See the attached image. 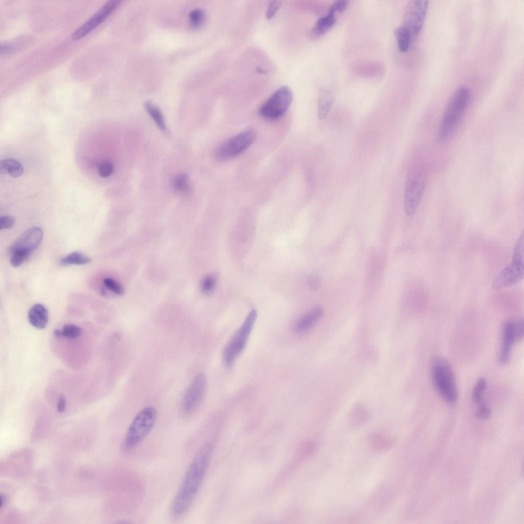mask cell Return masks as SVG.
<instances>
[{
	"instance_id": "ffe728a7",
	"label": "cell",
	"mask_w": 524,
	"mask_h": 524,
	"mask_svg": "<svg viewBox=\"0 0 524 524\" xmlns=\"http://www.w3.org/2000/svg\"><path fill=\"white\" fill-rule=\"evenodd\" d=\"M2 173L9 174L13 177H19L24 173L22 165L14 159H6L0 164Z\"/></svg>"
},
{
	"instance_id": "b9f144b4",
	"label": "cell",
	"mask_w": 524,
	"mask_h": 524,
	"mask_svg": "<svg viewBox=\"0 0 524 524\" xmlns=\"http://www.w3.org/2000/svg\"><path fill=\"white\" fill-rule=\"evenodd\" d=\"M54 334L57 337H62L61 330H56L54 332Z\"/></svg>"
},
{
	"instance_id": "8fae6325",
	"label": "cell",
	"mask_w": 524,
	"mask_h": 524,
	"mask_svg": "<svg viewBox=\"0 0 524 524\" xmlns=\"http://www.w3.org/2000/svg\"><path fill=\"white\" fill-rule=\"evenodd\" d=\"M121 3L118 0H111L107 3L73 33V38L79 40L94 30L118 8Z\"/></svg>"
},
{
	"instance_id": "484cf974",
	"label": "cell",
	"mask_w": 524,
	"mask_h": 524,
	"mask_svg": "<svg viewBox=\"0 0 524 524\" xmlns=\"http://www.w3.org/2000/svg\"><path fill=\"white\" fill-rule=\"evenodd\" d=\"M62 337L70 339H76L82 334V329L74 324H68L64 325L61 330Z\"/></svg>"
},
{
	"instance_id": "5bb4252c",
	"label": "cell",
	"mask_w": 524,
	"mask_h": 524,
	"mask_svg": "<svg viewBox=\"0 0 524 524\" xmlns=\"http://www.w3.org/2000/svg\"><path fill=\"white\" fill-rule=\"evenodd\" d=\"M515 323L512 321H507L504 325L503 343L499 353V362L506 364L510 359L512 346L516 341L515 330Z\"/></svg>"
},
{
	"instance_id": "e0dca14e",
	"label": "cell",
	"mask_w": 524,
	"mask_h": 524,
	"mask_svg": "<svg viewBox=\"0 0 524 524\" xmlns=\"http://www.w3.org/2000/svg\"><path fill=\"white\" fill-rule=\"evenodd\" d=\"M28 318L32 326L38 329H43L48 324L49 312L43 305L37 304L30 309Z\"/></svg>"
},
{
	"instance_id": "d6a6232c",
	"label": "cell",
	"mask_w": 524,
	"mask_h": 524,
	"mask_svg": "<svg viewBox=\"0 0 524 524\" xmlns=\"http://www.w3.org/2000/svg\"><path fill=\"white\" fill-rule=\"evenodd\" d=\"M98 171L100 175L103 178L109 177L113 172L114 167L113 164L107 161H102L98 166Z\"/></svg>"
},
{
	"instance_id": "8992f818",
	"label": "cell",
	"mask_w": 524,
	"mask_h": 524,
	"mask_svg": "<svg viewBox=\"0 0 524 524\" xmlns=\"http://www.w3.org/2000/svg\"><path fill=\"white\" fill-rule=\"evenodd\" d=\"M257 317V312L254 309L250 311L240 328L232 337L225 346L223 359L225 365H233L238 356L244 350L254 327Z\"/></svg>"
},
{
	"instance_id": "2e32d148",
	"label": "cell",
	"mask_w": 524,
	"mask_h": 524,
	"mask_svg": "<svg viewBox=\"0 0 524 524\" xmlns=\"http://www.w3.org/2000/svg\"><path fill=\"white\" fill-rule=\"evenodd\" d=\"M335 13L336 12L330 7L328 14L318 19L316 21L311 32V37L314 39H318L330 31L336 22Z\"/></svg>"
},
{
	"instance_id": "30bf717a",
	"label": "cell",
	"mask_w": 524,
	"mask_h": 524,
	"mask_svg": "<svg viewBox=\"0 0 524 524\" xmlns=\"http://www.w3.org/2000/svg\"><path fill=\"white\" fill-rule=\"evenodd\" d=\"M428 7L427 1H412L407 6L403 25L411 32L412 42L416 39L422 30Z\"/></svg>"
},
{
	"instance_id": "7c38bea8",
	"label": "cell",
	"mask_w": 524,
	"mask_h": 524,
	"mask_svg": "<svg viewBox=\"0 0 524 524\" xmlns=\"http://www.w3.org/2000/svg\"><path fill=\"white\" fill-rule=\"evenodd\" d=\"M523 264L512 261L507 266L494 280L492 287L494 290L511 287L520 282L523 278Z\"/></svg>"
},
{
	"instance_id": "4fadbf2b",
	"label": "cell",
	"mask_w": 524,
	"mask_h": 524,
	"mask_svg": "<svg viewBox=\"0 0 524 524\" xmlns=\"http://www.w3.org/2000/svg\"><path fill=\"white\" fill-rule=\"evenodd\" d=\"M43 232L40 227H33L27 230L14 242L10 248V253L24 250L32 254L40 244L43 238Z\"/></svg>"
},
{
	"instance_id": "e575fe53",
	"label": "cell",
	"mask_w": 524,
	"mask_h": 524,
	"mask_svg": "<svg viewBox=\"0 0 524 524\" xmlns=\"http://www.w3.org/2000/svg\"><path fill=\"white\" fill-rule=\"evenodd\" d=\"M491 414L490 409L486 405L482 404L478 408L475 416L480 419H487L491 417Z\"/></svg>"
},
{
	"instance_id": "603a6c76",
	"label": "cell",
	"mask_w": 524,
	"mask_h": 524,
	"mask_svg": "<svg viewBox=\"0 0 524 524\" xmlns=\"http://www.w3.org/2000/svg\"><path fill=\"white\" fill-rule=\"evenodd\" d=\"M91 259L79 252H74L63 258L60 261L62 265H84L90 263Z\"/></svg>"
},
{
	"instance_id": "f1b7e54d",
	"label": "cell",
	"mask_w": 524,
	"mask_h": 524,
	"mask_svg": "<svg viewBox=\"0 0 524 524\" xmlns=\"http://www.w3.org/2000/svg\"><path fill=\"white\" fill-rule=\"evenodd\" d=\"M32 254L24 251V250H18L11 254V263L15 267L21 266L26 262Z\"/></svg>"
},
{
	"instance_id": "ba28073f",
	"label": "cell",
	"mask_w": 524,
	"mask_h": 524,
	"mask_svg": "<svg viewBox=\"0 0 524 524\" xmlns=\"http://www.w3.org/2000/svg\"><path fill=\"white\" fill-rule=\"evenodd\" d=\"M256 138L255 130H245L223 143L218 148L216 157L222 161L237 157L251 146Z\"/></svg>"
},
{
	"instance_id": "60d3db41",
	"label": "cell",
	"mask_w": 524,
	"mask_h": 524,
	"mask_svg": "<svg viewBox=\"0 0 524 524\" xmlns=\"http://www.w3.org/2000/svg\"><path fill=\"white\" fill-rule=\"evenodd\" d=\"M0 49H1L2 53H7L11 50L12 48L10 45L8 44H2Z\"/></svg>"
},
{
	"instance_id": "d6986e66",
	"label": "cell",
	"mask_w": 524,
	"mask_h": 524,
	"mask_svg": "<svg viewBox=\"0 0 524 524\" xmlns=\"http://www.w3.org/2000/svg\"><path fill=\"white\" fill-rule=\"evenodd\" d=\"M394 34L399 51L402 53L407 52L412 42L411 32L402 25L395 30Z\"/></svg>"
},
{
	"instance_id": "83f0119b",
	"label": "cell",
	"mask_w": 524,
	"mask_h": 524,
	"mask_svg": "<svg viewBox=\"0 0 524 524\" xmlns=\"http://www.w3.org/2000/svg\"><path fill=\"white\" fill-rule=\"evenodd\" d=\"M524 237L523 234L519 238L514 248L512 261L522 263L524 261Z\"/></svg>"
},
{
	"instance_id": "3957f363",
	"label": "cell",
	"mask_w": 524,
	"mask_h": 524,
	"mask_svg": "<svg viewBox=\"0 0 524 524\" xmlns=\"http://www.w3.org/2000/svg\"><path fill=\"white\" fill-rule=\"evenodd\" d=\"M426 173L424 168L416 164L408 170L406 181L404 208L407 216L414 215L426 187Z\"/></svg>"
},
{
	"instance_id": "ac0fdd59",
	"label": "cell",
	"mask_w": 524,
	"mask_h": 524,
	"mask_svg": "<svg viewBox=\"0 0 524 524\" xmlns=\"http://www.w3.org/2000/svg\"><path fill=\"white\" fill-rule=\"evenodd\" d=\"M334 97L331 91L324 89L320 91L318 101V116L321 120L325 119L331 110Z\"/></svg>"
},
{
	"instance_id": "9c48e42d",
	"label": "cell",
	"mask_w": 524,
	"mask_h": 524,
	"mask_svg": "<svg viewBox=\"0 0 524 524\" xmlns=\"http://www.w3.org/2000/svg\"><path fill=\"white\" fill-rule=\"evenodd\" d=\"M207 388V379L205 374L198 375L189 386L182 399L180 412L182 416L188 417L193 415L202 403Z\"/></svg>"
},
{
	"instance_id": "7402d4cb",
	"label": "cell",
	"mask_w": 524,
	"mask_h": 524,
	"mask_svg": "<svg viewBox=\"0 0 524 524\" xmlns=\"http://www.w3.org/2000/svg\"><path fill=\"white\" fill-rule=\"evenodd\" d=\"M371 444L374 448L377 450H383L390 448L394 443V440L391 436L383 433H378L372 437Z\"/></svg>"
},
{
	"instance_id": "1f68e13d",
	"label": "cell",
	"mask_w": 524,
	"mask_h": 524,
	"mask_svg": "<svg viewBox=\"0 0 524 524\" xmlns=\"http://www.w3.org/2000/svg\"><path fill=\"white\" fill-rule=\"evenodd\" d=\"M104 283L109 290L118 295H122L124 293L122 286L115 280L111 278H106L104 280Z\"/></svg>"
},
{
	"instance_id": "4316f807",
	"label": "cell",
	"mask_w": 524,
	"mask_h": 524,
	"mask_svg": "<svg viewBox=\"0 0 524 524\" xmlns=\"http://www.w3.org/2000/svg\"><path fill=\"white\" fill-rule=\"evenodd\" d=\"M206 18L204 12L200 9H196L191 11L189 14V21L191 26L198 28L204 24Z\"/></svg>"
},
{
	"instance_id": "cb8c5ba5",
	"label": "cell",
	"mask_w": 524,
	"mask_h": 524,
	"mask_svg": "<svg viewBox=\"0 0 524 524\" xmlns=\"http://www.w3.org/2000/svg\"><path fill=\"white\" fill-rule=\"evenodd\" d=\"M487 388V381L484 378L477 380L472 392V398L476 403H481Z\"/></svg>"
},
{
	"instance_id": "277c9868",
	"label": "cell",
	"mask_w": 524,
	"mask_h": 524,
	"mask_svg": "<svg viewBox=\"0 0 524 524\" xmlns=\"http://www.w3.org/2000/svg\"><path fill=\"white\" fill-rule=\"evenodd\" d=\"M431 373L432 381L441 396L449 403L456 402L457 385L449 362L442 357L435 358L432 363Z\"/></svg>"
},
{
	"instance_id": "9a60e30c",
	"label": "cell",
	"mask_w": 524,
	"mask_h": 524,
	"mask_svg": "<svg viewBox=\"0 0 524 524\" xmlns=\"http://www.w3.org/2000/svg\"><path fill=\"white\" fill-rule=\"evenodd\" d=\"M323 314L324 310L321 307H317L311 310L296 322L293 328L294 331L298 333H302L309 330L321 320Z\"/></svg>"
},
{
	"instance_id": "8d00e7d4",
	"label": "cell",
	"mask_w": 524,
	"mask_h": 524,
	"mask_svg": "<svg viewBox=\"0 0 524 524\" xmlns=\"http://www.w3.org/2000/svg\"><path fill=\"white\" fill-rule=\"evenodd\" d=\"M349 2L346 0H339L334 2L330 7L336 13H342L344 12L348 7Z\"/></svg>"
},
{
	"instance_id": "5b68a950",
	"label": "cell",
	"mask_w": 524,
	"mask_h": 524,
	"mask_svg": "<svg viewBox=\"0 0 524 524\" xmlns=\"http://www.w3.org/2000/svg\"><path fill=\"white\" fill-rule=\"evenodd\" d=\"M157 412L151 406L143 409L130 424L125 438L123 449L130 451L138 446L150 433L156 423Z\"/></svg>"
},
{
	"instance_id": "d4e9b609",
	"label": "cell",
	"mask_w": 524,
	"mask_h": 524,
	"mask_svg": "<svg viewBox=\"0 0 524 524\" xmlns=\"http://www.w3.org/2000/svg\"><path fill=\"white\" fill-rule=\"evenodd\" d=\"M175 189L181 193H186L190 191L189 178L187 175L182 174L178 175L174 180Z\"/></svg>"
},
{
	"instance_id": "7a4b0ae2",
	"label": "cell",
	"mask_w": 524,
	"mask_h": 524,
	"mask_svg": "<svg viewBox=\"0 0 524 524\" xmlns=\"http://www.w3.org/2000/svg\"><path fill=\"white\" fill-rule=\"evenodd\" d=\"M470 91L465 87L458 88L451 97L444 111L437 133L438 142L444 144L457 130L470 101Z\"/></svg>"
},
{
	"instance_id": "836d02e7",
	"label": "cell",
	"mask_w": 524,
	"mask_h": 524,
	"mask_svg": "<svg viewBox=\"0 0 524 524\" xmlns=\"http://www.w3.org/2000/svg\"><path fill=\"white\" fill-rule=\"evenodd\" d=\"M281 7V2L280 1H272L270 2L266 11L267 18L268 20H271L274 17Z\"/></svg>"
},
{
	"instance_id": "ab89813d",
	"label": "cell",
	"mask_w": 524,
	"mask_h": 524,
	"mask_svg": "<svg viewBox=\"0 0 524 524\" xmlns=\"http://www.w3.org/2000/svg\"><path fill=\"white\" fill-rule=\"evenodd\" d=\"M66 401L63 396H60L57 404V410L59 412H63L66 407Z\"/></svg>"
},
{
	"instance_id": "52a82bcc",
	"label": "cell",
	"mask_w": 524,
	"mask_h": 524,
	"mask_svg": "<svg viewBox=\"0 0 524 524\" xmlns=\"http://www.w3.org/2000/svg\"><path fill=\"white\" fill-rule=\"evenodd\" d=\"M293 100L291 90L287 86L278 89L261 106L260 115L268 120H276L283 117L289 108Z\"/></svg>"
},
{
	"instance_id": "f546056e",
	"label": "cell",
	"mask_w": 524,
	"mask_h": 524,
	"mask_svg": "<svg viewBox=\"0 0 524 524\" xmlns=\"http://www.w3.org/2000/svg\"><path fill=\"white\" fill-rule=\"evenodd\" d=\"M368 415L362 408H356L352 413L351 422L353 426H359L365 422L368 419Z\"/></svg>"
},
{
	"instance_id": "74e56055",
	"label": "cell",
	"mask_w": 524,
	"mask_h": 524,
	"mask_svg": "<svg viewBox=\"0 0 524 524\" xmlns=\"http://www.w3.org/2000/svg\"><path fill=\"white\" fill-rule=\"evenodd\" d=\"M309 286L312 289H315L320 287L321 284V279L316 274L312 275L308 279Z\"/></svg>"
},
{
	"instance_id": "d590c367",
	"label": "cell",
	"mask_w": 524,
	"mask_h": 524,
	"mask_svg": "<svg viewBox=\"0 0 524 524\" xmlns=\"http://www.w3.org/2000/svg\"><path fill=\"white\" fill-rule=\"evenodd\" d=\"M15 223V219L11 216H4L0 218V229H10Z\"/></svg>"
},
{
	"instance_id": "f35d334b",
	"label": "cell",
	"mask_w": 524,
	"mask_h": 524,
	"mask_svg": "<svg viewBox=\"0 0 524 524\" xmlns=\"http://www.w3.org/2000/svg\"><path fill=\"white\" fill-rule=\"evenodd\" d=\"M516 340H520L523 335V322L522 320H519L515 323V326Z\"/></svg>"
},
{
	"instance_id": "44dd1931",
	"label": "cell",
	"mask_w": 524,
	"mask_h": 524,
	"mask_svg": "<svg viewBox=\"0 0 524 524\" xmlns=\"http://www.w3.org/2000/svg\"><path fill=\"white\" fill-rule=\"evenodd\" d=\"M145 108L156 125L161 130H166V127L163 113L160 109L150 102L145 104Z\"/></svg>"
},
{
	"instance_id": "6da1fadb",
	"label": "cell",
	"mask_w": 524,
	"mask_h": 524,
	"mask_svg": "<svg viewBox=\"0 0 524 524\" xmlns=\"http://www.w3.org/2000/svg\"><path fill=\"white\" fill-rule=\"evenodd\" d=\"M212 452L210 443L202 445L195 455L172 504L175 518L184 516L190 509L207 473Z\"/></svg>"
},
{
	"instance_id": "4dcf8cb0",
	"label": "cell",
	"mask_w": 524,
	"mask_h": 524,
	"mask_svg": "<svg viewBox=\"0 0 524 524\" xmlns=\"http://www.w3.org/2000/svg\"><path fill=\"white\" fill-rule=\"evenodd\" d=\"M217 282V278L214 275H209L204 278L201 283L202 291L206 294H210L214 290Z\"/></svg>"
}]
</instances>
